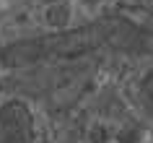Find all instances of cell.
I'll use <instances>...</instances> for the list:
<instances>
[{
  "instance_id": "cell-1",
  "label": "cell",
  "mask_w": 153,
  "mask_h": 143,
  "mask_svg": "<svg viewBox=\"0 0 153 143\" xmlns=\"http://www.w3.org/2000/svg\"><path fill=\"white\" fill-rule=\"evenodd\" d=\"M99 49H112L125 55L151 52V37L145 29L122 16H101L91 24L36 34L26 39L8 42L0 49V63L10 70H29L39 65L78 63Z\"/></svg>"
},
{
  "instance_id": "cell-2",
  "label": "cell",
  "mask_w": 153,
  "mask_h": 143,
  "mask_svg": "<svg viewBox=\"0 0 153 143\" xmlns=\"http://www.w3.org/2000/svg\"><path fill=\"white\" fill-rule=\"evenodd\" d=\"M0 143H39L34 112L21 96H10L0 104Z\"/></svg>"
},
{
  "instance_id": "cell-3",
  "label": "cell",
  "mask_w": 153,
  "mask_h": 143,
  "mask_svg": "<svg viewBox=\"0 0 153 143\" xmlns=\"http://www.w3.org/2000/svg\"><path fill=\"white\" fill-rule=\"evenodd\" d=\"M44 18H47V24L57 26V31H60V29H68V21H70V5H68V3H55V5H49V8H47Z\"/></svg>"
},
{
  "instance_id": "cell-4",
  "label": "cell",
  "mask_w": 153,
  "mask_h": 143,
  "mask_svg": "<svg viewBox=\"0 0 153 143\" xmlns=\"http://www.w3.org/2000/svg\"><path fill=\"white\" fill-rule=\"evenodd\" d=\"M86 3H88V5H99V3H101V0H86Z\"/></svg>"
}]
</instances>
